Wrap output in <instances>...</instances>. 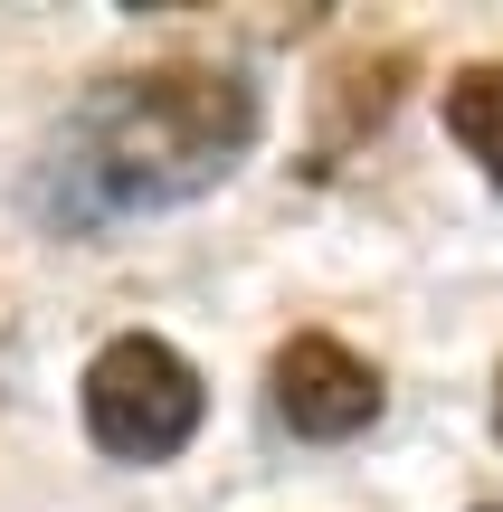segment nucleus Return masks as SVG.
<instances>
[{
    "label": "nucleus",
    "mask_w": 503,
    "mask_h": 512,
    "mask_svg": "<svg viewBox=\"0 0 503 512\" xmlns=\"http://www.w3.org/2000/svg\"><path fill=\"white\" fill-rule=\"evenodd\" d=\"M257 143V95L247 76L219 67H152L124 86L86 95V114L67 124L48 171V209L76 228L124 219V209H171L200 200L209 181L238 171V152Z\"/></svg>",
    "instance_id": "1"
},
{
    "label": "nucleus",
    "mask_w": 503,
    "mask_h": 512,
    "mask_svg": "<svg viewBox=\"0 0 503 512\" xmlns=\"http://www.w3.org/2000/svg\"><path fill=\"white\" fill-rule=\"evenodd\" d=\"M494 427H503V389H494Z\"/></svg>",
    "instance_id": "5"
},
{
    "label": "nucleus",
    "mask_w": 503,
    "mask_h": 512,
    "mask_svg": "<svg viewBox=\"0 0 503 512\" xmlns=\"http://www.w3.org/2000/svg\"><path fill=\"white\" fill-rule=\"evenodd\" d=\"M276 418L295 427V437H361V427L380 418V370L361 361V351H342L333 332H295V342L276 351Z\"/></svg>",
    "instance_id": "3"
},
{
    "label": "nucleus",
    "mask_w": 503,
    "mask_h": 512,
    "mask_svg": "<svg viewBox=\"0 0 503 512\" xmlns=\"http://www.w3.org/2000/svg\"><path fill=\"white\" fill-rule=\"evenodd\" d=\"M447 133L485 162V181L503 190V57H485V67L447 76Z\"/></svg>",
    "instance_id": "4"
},
{
    "label": "nucleus",
    "mask_w": 503,
    "mask_h": 512,
    "mask_svg": "<svg viewBox=\"0 0 503 512\" xmlns=\"http://www.w3.org/2000/svg\"><path fill=\"white\" fill-rule=\"evenodd\" d=\"M475 512H503V503H475Z\"/></svg>",
    "instance_id": "6"
},
{
    "label": "nucleus",
    "mask_w": 503,
    "mask_h": 512,
    "mask_svg": "<svg viewBox=\"0 0 503 512\" xmlns=\"http://www.w3.org/2000/svg\"><path fill=\"white\" fill-rule=\"evenodd\" d=\"M86 427L105 456H133V465L181 456L190 427H200V370L171 342H152V332H124L86 370Z\"/></svg>",
    "instance_id": "2"
}]
</instances>
